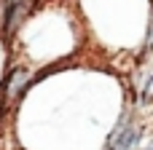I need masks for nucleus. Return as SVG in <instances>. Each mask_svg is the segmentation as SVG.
<instances>
[{
    "label": "nucleus",
    "mask_w": 153,
    "mask_h": 150,
    "mask_svg": "<svg viewBox=\"0 0 153 150\" xmlns=\"http://www.w3.org/2000/svg\"><path fill=\"white\" fill-rule=\"evenodd\" d=\"M140 56L148 59L153 54V3H148V27H145V35H143V43H140Z\"/></svg>",
    "instance_id": "nucleus-1"
},
{
    "label": "nucleus",
    "mask_w": 153,
    "mask_h": 150,
    "mask_svg": "<svg viewBox=\"0 0 153 150\" xmlns=\"http://www.w3.org/2000/svg\"><path fill=\"white\" fill-rule=\"evenodd\" d=\"M137 105H140V107L153 105V72L145 75V81H143L140 89H137Z\"/></svg>",
    "instance_id": "nucleus-2"
},
{
    "label": "nucleus",
    "mask_w": 153,
    "mask_h": 150,
    "mask_svg": "<svg viewBox=\"0 0 153 150\" xmlns=\"http://www.w3.org/2000/svg\"><path fill=\"white\" fill-rule=\"evenodd\" d=\"M137 150H153V140H151V142H143Z\"/></svg>",
    "instance_id": "nucleus-3"
}]
</instances>
